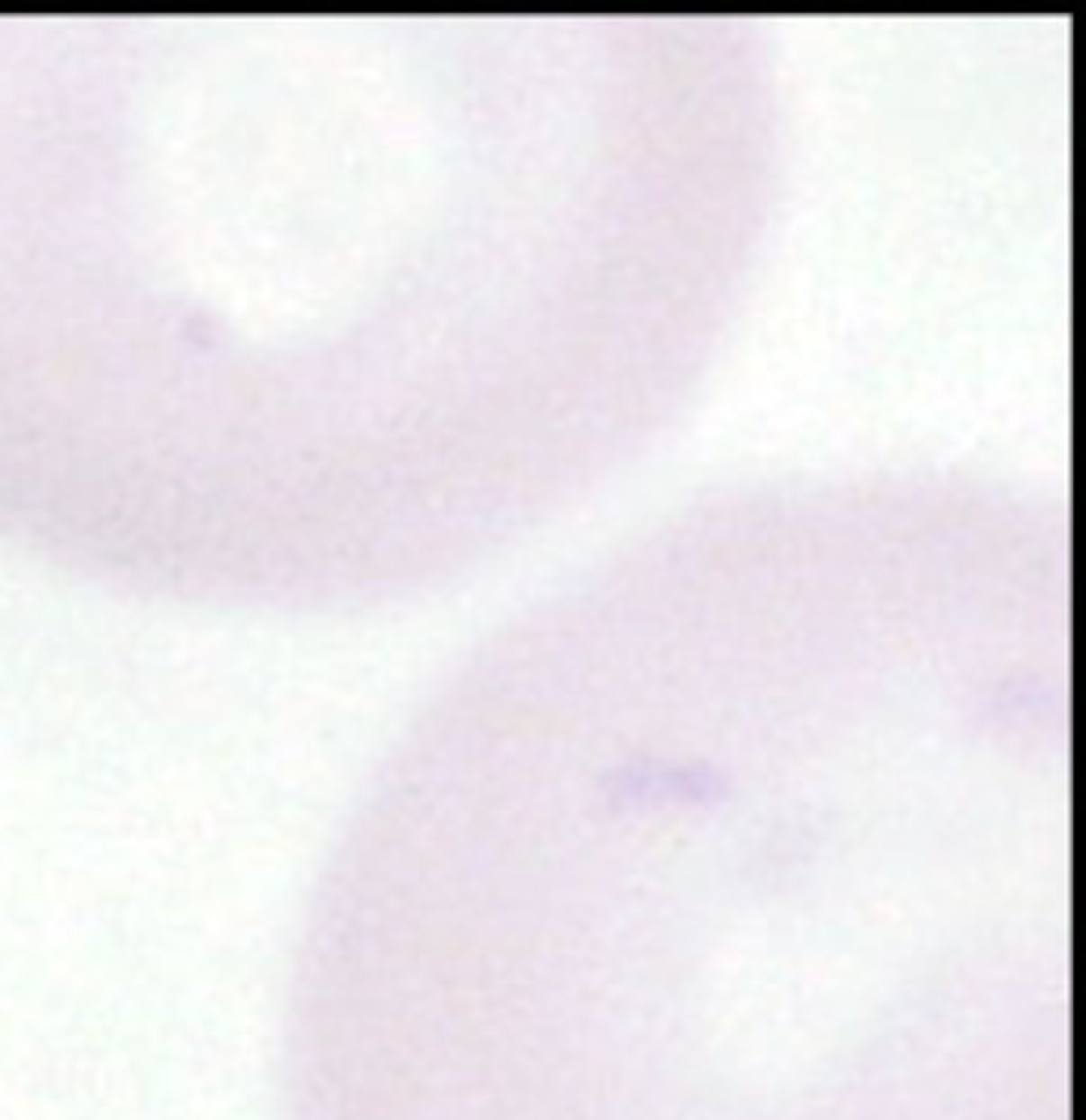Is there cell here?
Masks as SVG:
<instances>
[{
	"label": "cell",
	"instance_id": "1",
	"mask_svg": "<svg viewBox=\"0 0 1086 1120\" xmlns=\"http://www.w3.org/2000/svg\"><path fill=\"white\" fill-rule=\"evenodd\" d=\"M289 1120H1070L1048 896L912 845L399 837L293 1001Z\"/></svg>",
	"mask_w": 1086,
	"mask_h": 1120
}]
</instances>
